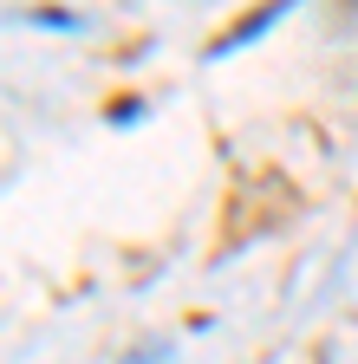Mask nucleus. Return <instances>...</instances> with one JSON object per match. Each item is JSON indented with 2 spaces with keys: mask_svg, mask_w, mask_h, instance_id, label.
Wrapping results in <instances>:
<instances>
[]
</instances>
